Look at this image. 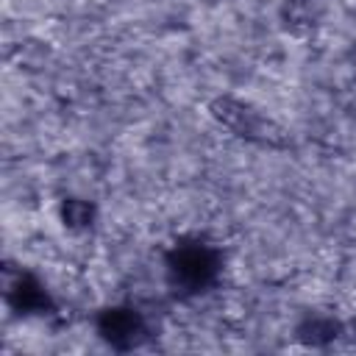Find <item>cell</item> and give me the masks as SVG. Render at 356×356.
Returning a JSON list of instances; mask_svg holds the SVG:
<instances>
[{"label":"cell","mask_w":356,"mask_h":356,"mask_svg":"<svg viewBox=\"0 0 356 356\" xmlns=\"http://www.w3.org/2000/svg\"><path fill=\"white\" fill-rule=\"evenodd\" d=\"M170 281L186 292L206 289L220 273V253L203 242H181L167 256Z\"/></svg>","instance_id":"6da1fadb"},{"label":"cell","mask_w":356,"mask_h":356,"mask_svg":"<svg viewBox=\"0 0 356 356\" xmlns=\"http://www.w3.org/2000/svg\"><path fill=\"white\" fill-rule=\"evenodd\" d=\"M97 331L114 348H134L145 337V320L136 309H106L97 317Z\"/></svg>","instance_id":"7a4b0ae2"},{"label":"cell","mask_w":356,"mask_h":356,"mask_svg":"<svg viewBox=\"0 0 356 356\" xmlns=\"http://www.w3.org/2000/svg\"><path fill=\"white\" fill-rule=\"evenodd\" d=\"M11 300H14V306L22 309V312H39V309L47 306V292H44L31 275H22L19 284L11 289Z\"/></svg>","instance_id":"3957f363"}]
</instances>
